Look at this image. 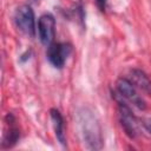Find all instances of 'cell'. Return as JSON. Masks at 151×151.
Segmentation results:
<instances>
[{"label": "cell", "mask_w": 151, "mask_h": 151, "mask_svg": "<svg viewBox=\"0 0 151 151\" xmlns=\"http://www.w3.org/2000/svg\"><path fill=\"white\" fill-rule=\"evenodd\" d=\"M78 126L81 138L90 150H100L103 147L101 127L97 116L90 109H80L77 113Z\"/></svg>", "instance_id": "6da1fadb"}, {"label": "cell", "mask_w": 151, "mask_h": 151, "mask_svg": "<svg viewBox=\"0 0 151 151\" xmlns=\"http://www.w3.org/2000/svg\"><path fill=\"white\" fill-rule=\"evenodd\" d=\"M114 99L118 103V114H119V122L125 131V133L130 138H136L137 132H138V119L131 111L130 106L123 101V97L116 91L113 94Z\"/></svg>", "instance_id": "7a4b0ae2"}, {"label": "cell", "mask_w": 151, "mask_h": 151, "mask_svg": "<svg viewBox=\"0 0 151 151\" xmlns=\"http://www.w3.org/2000/svg\"><path fill=\"white\" fill-rule=\"evenodd\" d=\"M14 24L24 34L28 37L35 34V17L29 5H21L15 9Z\"/></svg>", "instance_id": "3957f363"}, {"label": "cell", "mask_w": 151, "mask_h": 151, "mask_svg": "<svg viewBox=\"0 0 151 151\" xmlns=\"http://www.w3.org/2000/svg\"><path fill=\"white\" fill-rule=\"evenodd\" d=\"M116 88L117 92L126 100H129L132 105H134L136 107L144 110L146 107L144 99L138 94L136 86L127 79V78H119L116 83Z\"/></svg>", "instance_id": "277c9868"}, {"label": "cell", "mask_w": 151, "mask_h": 151, "mask_svg": "<svg viewBox=\"0 0 151 151\" xmlns=\"http://www.w3.org/2000/svg\"><path fill=\"white\" fill-rule=\"evenodd\" d=\"M71 52L72 46L70 44L52 42L47 48V59L55 68H61L65 65L66 59L71 54Z\"/></svg>", "instance_id": "5b68a950"}, {"label": "cell", "mask_w": 151, "mask_h": 151, "mask_svg": "<svg viewBox=\"0 0 151 151\" xmlns=\"http://www.w3.org/2000/svg\"><path fill=\"white\" fill-rule=\"evenodd\" d=\"M38 34L40 41L48 46L53 42L55 37V19L52 14H42L38 20Z\"/></svg>", "instance_id": "8992f818"}, {"label": "cell", "mask_w": 151, "mask_h": 151, "mask_svg": "<svg viewBox=\"0 0 151 151\" xmlns=\"http://www.w3.org/2000/svg\"><path fill=\"white\" fill-rule=\"evenodd\" d=\"M5 122H6V131L4 133L1 146L2 149H9V147H13L18 143L20 138V129L17 124L15 117L12 113L6 114Z\"/></svg>", "instance_id": "52a82bcc"}, {"label": "cell", "mask_w": 151, "mask_h": 151, "mask_svg": "<svg viewBox=\"0 0 151 151\" xmlns=\"http://www.w3.org/2000/svg\"><path fill=\"white\" fill-rule=\"evenodd\" d=\"M127 79L139 90L151 96V79L142 70H131Z\"/></svg>", "instance_id": "ba28073f"}, {"label": "cell", "mask_w": 151, "mask_h": 151, "mask_svg": "<svg viewBox=\"0 0 151 151\" xmlns=\"http://www.w3.org/2000/svg\"><path fill=\"white\" fill-rule=\"evenodd\" d=\"M50 116H51V119L53 122V129H54L55 137H57L58 142L63 146H65L66 137H65V123H64V118H63L60 111L57 110V109H51Z\"/></svg>", "instance_id": "9c48e42d"}, {"label": "cell", "mask_w": 151, "mask_h": 151, "mask_svg": "<svg viewBox=\"0 0 151 151\" xmlns=\"http://www.w3.org/2000/svg\"><path fill=\"white\" fill-rule=\"evenodd\" d=\"M140 123H142V125H143V127L147 131V132H150L151 133V118H145V119H142L140 120Z\"/></svg>", "instance_id": "30bf717a"}, {"label": "cell", "mask_w": 151, "mask_h": 151, "mask_svg": "<svg viewBox=\"0 0 151 151\" xmlns=\"http://www.w3.org/2000/svg\"><path fill=\"white\" fill-rule=\"evenodd\" d=\"M96 2H97V6L99 7V9H100L101 12H105L107 0H96Z\"/></svg>", "instance_id": "8fae6325"}, {"label": "cell", "mask_w": 151, "mask_h": 151, "mask_svg": "<svg viewBox=\"0 0 151 151\" xmlns=\"http://www.w3.org/2000/svg\"><path fill=\"white\" fill-rule=\"evenodd\" d=\"M34 1H37V0H34Z\"/></svg>", "instance_id": "7c38bea8"}]
</instances>
